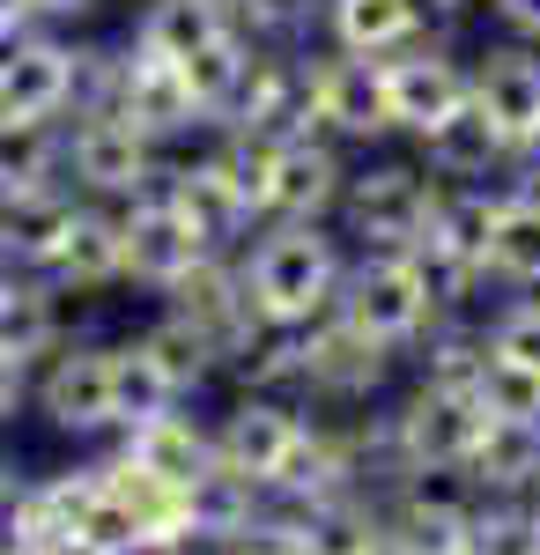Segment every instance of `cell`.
I'll use <instances>...</instances> for the list:
<instances>
[{"label":"cell","mask_w":540,"mask_h":555,"mask_svg":"<svg viewBox=\"0 0 540 555\" xmlns=\"http://www.w3.org/2000/svg\"><path fill=\"white\" fill-rule=\"evenodd\" d=\"M237 274H245V297L267 326H311L340 297L348 245L333 222H259L237 245Z\"/></svg>","instance_id":"obj_1"},{"label":"cell","mask_w":540,"mask_h":555,"mask_svg":"<svg viewBox=\"0 0 540 555\" xmlns=\"http://www.w3.org/2000/svg\"><path fill=\"white\" fill-rule=\"evenodd\" d=\"M429 208H437V178L393 141V149L356 156V171L340 185V208H333V230L348 253H415L422 230H429Z\"/></svg>","instance_id":"obj_2"},{"label":"cell","mask_w":540,"mask_h":555,"mask_svg":"<svg viewBox=\"0 0 540 555\" xmlns=\"http://www.w3.org/2000/svg\"><path fill=\"white\" fill-rule=\"evenodd\" d=\"M371 423H377V444H385V467L400 481V474H452V467L466 474L489 415L474 408V392L400 378L385 392V408H371Z\"/></svg>","instance_id":"obj_3"},{"label":"cell","mask_w":540,"mask_h":555,"mask_svg":"<svg viewBox=\"0 0 540 555\" xmlns=\"http://www.w3.org/2000/svg\"><path fill=\"white\" fill-rule=\"evenodd\" d=\"M311 408L290 392H222L208 408V437H215V467L252 481L259 496H282L290 489L296 460L311 444Z\"/></svg>","instance_id":"obj_4"},{"label":"cell","mask_w":540,"mask_h":555,"mask_svg":"<svg viewBox=\"0 0 540 555\" xmlns=\"http://www.w3.org/2000/svg\"><path fill=\"white\" fill-rule=\"evenodd\" d=\"M30 423L60 444H112L119 437V385H112V334H67L44 363H30Z\"/></svg>","instance_id":"obj_5"},{"label":"cell","mask_w":540,"mask_h":555,"mask_svg":"<svg viewBox=\"0 0 540 555\" xmlns=\"http://www.w3.org/2000/svg\"><path fill=\"white\" fill-rule=\"evenodd\" d=\"M164 149L141 127H126L119 112L104 104H82L60 119V178L75 185V201H97V208H133L141 193H156L164 178Z\"/></svg>","instance_id":"obj_6"},{"label":"cell","mask_w":540,"mask_h":555,"mask_svg":"<svg viewBox=\"0 0 540 555\" xmlns=\"http://www.w3.org/2000/svg\"><path fill=\"white\" fill-rule=\"evenodd\" d=\"M333 311L408 363V348L445 319V297H437V282H429V267L415 253H348Z\"/></svg>","instance_id":"obj_7"},{"label":"cell","mask_w":540,"mask_h":555,"mask_svg":"<svg viewBox=\"0 0 540 555\" xmlns=\"http://www.w3.org/2000/svg\"><path fill=\"white\" fill-rule=\"evenodd\" d=\"M408 378V363L393 348H377L371 334H356L340 311L304 326V363H296V400L311 415H371L385 408V392Z\"/></svg>","instance_id":"obj_8"},{"label":"cell","mask_w":540,"mask_h":555,"mask_svg":"<svg viewBox=\"0 0 540 555\" xmlns=\"http://www.w3.org/2000/svg\"><path fill=\"white\" fill-rule=\"evenodd\" d=\"M119 237H126V289H133V297H149V304L170 297L201 259L222 253L208 230H201V222L164 193V178H156V193H141L133 208H119Z\"/></svg>","instance_id":"obj_9"},{"label":"cell","mask_w":540,"mask_h":555,"mask_svg":"<svg viewBox=\"0 0 540 555\" xmlns=\"http://www.w3.org/2000/svg\"><path fill=\"white\" fill-rule=\"evenodd\" d=\"M89 82V38L30 23L0 60V112L8 119H67Z\"/></svg>","instance_id":"obj_10"},{"label":"cell","mask_w":540,"mask_h":555,"mask_svg":"<svg viewBox=\"0 0 540 555\" xmlns=\"http://www.w3.org/2000/svg\"><path fill=\"white\" fill-rule=\"evenodd\" d=\"M311 133L340 141L348 156L393 149V112H385L377 60H363V52H333V44H311Z\"/></svg>","instance_id":"obj_11"},{"label":"cell","mask_w":540,"mask_h":555,"mask_svg":"<svg viewBox=\"0 0 540 555\" xmlns=\"http://www.w3.org/2000/svg\"><path fill=\"white\" fill-rule=\"evenodd\" d=\"M385 82V112H393V141H415L437 119H452L466 104V44H437V38H408L400 52L377 60Z\"/></svg>","instance_id":"obj_12"},{"label":"cell","mask_w":540,"mask_h":555,"mask_svg":"<svg viewBox=\"0 0 540 555\" xmlns=\"http://www.w3.org/2000/svg\"><path fill=\"white\" fill-rule=\"evenodd\" d=\"M222 127L252 133V141L311 133V44H252L245 82L230 96Z\"/></svg>","instance_id":"obj_13"},{"label":"cell","mask_w":540,"mask_h":555,"mask_svg":"<svg viewBox=\"0 0 540 555\" xmlns=\"http://www.w3.org/2000/svg\"><path fill=\"white\" fill-rule=\"evenodd\" d=\"M356 156L326 133L267 141V222H333Z\"/></svg>","instance_id":"obj_14"},{"label":"cell","mask_w":540,"mask_h":555,"mask_svg":"<svg viewBox=\"0 0 540 555\" xmlns=\"http://www.w3.org/2000/svg\"><path fill=\"white\" fill-rule=\"evenodd\" d=\"M466 104H474L511 149H526L540 133V44H518V38L474 44V52H466Z\"/></svg>","instance_id":"obj_15"},{"label":"cell","mask_w":540,"mask_h":555,"mask_svg":"<svg viewBox=\"0 0 540 555\" xmlns=\"http://www.w3.org/2000/svg\"><path fill=\"white\" fill-rule=\"evenodd\" d=\"M156 304H164V311H178V319H185V326H193V334L215 348V363H222V371H230V363L245 356V341L259 334V326H267V319L252 311V297H245L237 253L201 259V267H193V274H185L170 297H156Z\"/></svg>","instance_id":"obj_16"},{"label":"cell","mask_w":540,"mask_h":555,"mask_svg":"<svg viewBox=\"0 0 540 555\" xmlns=\"http://www.w3.org/2000/svg\"><path fill=\"white\" fill-rule=\"evenodd\" d=\"M44 282L67 304H97L126 289V237H119V208H97V201H75L60 245L44 259Z\"/></svg>","instance_id":"obj_17"},{"label":"cell","mask_w":540,"mask_h":555,"mask_svg":"<svg viewBox=\"0 0 540 555\" xmlns=\"http://www.w3.org/2000/svg\"><path fill=\"white\" fill-rule=\"evenodd\" d=\"M400 149H408L437 185H511V164H518V149H511L474 104H459L452 119H437L429 133L400 141Z\"/></svg>","instance_id":"obj_18"},{"label":"cell","mask_w":540,"mask_h":555,"mask_svg":"<svg viewBox=\"0 0 540 555\" xmlns=\"http://www.w3.org/2000/svg\"><path fill=\"white\" fill-rule=\"evenodd\" d=\"M112 452H119L126 467L170 481V489H193L201 474H215V437H208V415H201V408H164V415H149V423L119 429Z\"/></svg>","instance_id":"obj_19"},{"label":"cell","mask_w":540,"mask_h":555,"mask_svg":"<svg viewBox=\"0 0 540 555\" xmlns=\"http://www.w3.org/2000/svg\"><path fill=\"white\" fill-rule=\"evenodd\" d=\"M119 38L133 44V52H149V60L185 67L193 52L237 38V8H230V0H133Z\"/></svg>","instance_id":"obj_20"},{"label":"cell","mask_w":540,"mask_h":555,"mask_svg":"<svg viewBox=\"0 0 540 555\" xmlns=\"http://www.w3.org/2000/svg\"><path fill=\"white\" fill-rule=\"evenodd\" d=\"M67 215H75V185H67V178L0 193V259L23 267V274H44V259H52V245H60Z\"/></svg>","instance_id":"obj_21"},{"label":"cell","mask_w":540,"mask_h":555,"mask_svg":"<svg viewBox=\"0 0 540 555\" xmlns=\"http://www.w3.org/2000/svg\"><path fill=\"white\" fill-rule=\"evenodd\" d=\"M67 334H75V304L60 297L44 274H15V282L0 289V356L44 363Z\"/></svg>","instance_id":"obj_22"},{"label":"cell","mask_w":540,"mask_h":555,"mask_svg":"<svg viewBox=\"0 0 540 555\" xmlns=\"http://www.w3.org/2000/svg\"><path fill=\"white\" fill-rule=\"evenodd\" d=\"M133 341H141V356L156 363V378L178 392V400H208V392H222V363H215V348L178 319V311H164V304H149V319L141 326H126Z\"/></svg>","instance_id":"obj_23"},{"label":"cell","mask_w":540,"mask_h":555,"mask_svg":"<svg viewBox=\"0 0 540 555\" xmlns=\"http://www.w3.org/2000/svg\"><path fill=\"white\" fill-rule=\"evenodd\" d=\"M415 30V0H326V15H319V44L333 52H363V60H385V52H400Z\"/></svg>","instance_id":"obj_24"},{"label":"cell","mask_w":540,"mask_h":555,"mask_svg":"<svg viewBox=\"0 0 540 555\" xmlns=\"http://www.w3.org/2000/svg\"><path fill=\"white\" fill-rule=\"evenodd\" d=\"M474 489L481 496H533L540 489V423H481V444H474Z\"/></svg>","instance_id":"obj_25"},{"label":"cell","mask_w":540,"mask_h":555,"mask_svg":"<svg viewBox=\"0 0 540 555\" xmlns=\"http://www.w3.org/2000/svg\"><path fill=\"white\" fill-rule=\"evenodd\" d=\"M489 282L511 297L540 289V193H526V185H503L497 237H489Z\"/></svg>","instance_id":"obj_26"},{"label":"cell","mask_w":540,"mask_h":555,"mask_svg":"<svg viewBox=\"0 0 540 555\" xmlns=\"http://www.w3.org/2000/svg\"><path fill=\"white\" fill-rule=\"evenodd\" d=\"M60 178V119H8L0 112V193Z\"/></svg>","instance_id":"obj_27"},{"label":"cell","mask_w":540,"mask_h":555,"mask_svg":"<svg viewBox=\"0 0 540 555\" xmlns=\"http://www.w3.org/2000/svg\"><path fill=\"white\" fill-rule=\"evenodd\" d=\"M481 341H489L497 363H518V371H533V378H540V289L481 304Z\"/></svg>","instance_id":"obj_28"},{"label":"cell","mask_w":540,"mask_h":555,"mask_svg":"<svg viewBox=\"0 0 540 555\" xmlns=\"http://www.w3.org/2000/svg\"><path fill=\"white\" fill-rule=\"evenodd\" d=\"M466 555H540V512L533 496H489L466 526Z\"/></svg>","instance_id":"obj_29"},{"label":"cell","mask_w":540,"mask_h":555,"mask_svg":"<svg viewBox=\"0 0 540 555\" xmlns=\"http://www.w3.org/2000/svg\"><path fill=\"white\" fill-rule=\"evenodd\" d=\"M237 30L259 44H319V15L326 0H230Z\"/></svg>","instance_id":"obj_30"},{"label":"cell","mask_w":540,"mask_h":555,"mask_svg":"<svg viewBox=\"0 0 540 555\" xmlns=\"http://www.w3.org/2000/svg\"><path fill=\"white\" fill-rule=\"evenodd\" d=\"M474 408L489 415V423H540V378L533 371H518V363H481V378H474Z\"/></svg>","instance_id":"obj_31"},{"label":"cell","mask_w":540,"mask_h":555,"mask_svg":"<svg viewBox=\"0 0 540 555\" xmlns=\"http://www.w3.org/2000/svg\"><path fill=\"white\" fill-rule=\"evenodd\" d=\"M474 23H481V0H415V30L437 44H459Z\"/></svg>","instance_id":"obj_32"},{"label":"cell","mask_w":540,"mask_h":555,"mask_svg":"<svg viewBox=\"0 0 540 555\" xmlns=\"http://www.w3.org/2000/svg\"><path fill=\"white\" fill-rule=\"evenodd\" d=\"M23 423H30V363L0 356V444H8Z\"/></svg>","instance_id":"obj_33"},{"label":"cell","mask_w":540,"mask_h":555,"mask_svg":"<svg viewBox=\"0 0 540 555\" xmlns=\"http://www.w3.org/2000/svg\"><path fill=\"white\" fill-rule=\"evenodd\" d=\"M481 15L497 23L503 38H518V44H540V0H481Z\"/></svg>","instance_id":"obj_34"},{"label":"cell","mask_w":540,"mask_h":555,"mask_svg":"<svg viewBox=\"0 0 540 555\" xmlns=\"http://www.w3.org/2000/svg\"><path fill=\"white\" fill-rule=\"evenodd\" d=\"M97 8H104V0H38V23H52V30H82Z\"/></svg>","instance_id":"obj_35"},{"label":"cell","mask_w":540,"mask_h":555,"mask_svg":"<svg viewBox=\"0 0 540 555\" xmlns=\"http://www.w3.org/2000/svg\"><path fill=\"white\" fill-rule=\"evenodd\" d=\"M511 185H526V193H540V133L518 149V164H511Z\"/></svg>","instance_id":"obj_36"},{"label":"cell","mask_w":540,"mask_h":555,"mask_svg":"<svg viewBox=\"0 0 540 555\" xmlns=\"http://www.w3.org/2000/svg\"><path fill=\"white\" fill-rule=\"evenodd\" d=\"M0 23H38V0H0Z\"/></svg>","instance_id":"obj_37"},{"label":"cell","mask_w":540,"mask_h":555,"mask_svg":"<svg viewBox=\"0 0 540 555\" xmlns=\"http://www.w3.org/2000/svg\"><path fill=\"white\" fill-rule=\"evenodd\" d=\"M0 555H60V548H44V541H15V548H0Z\"/></svg>","instance_id":"obj_38"},{"label":"cell","mask_w":540,"mask_h":555,"mask_svg":"<svg viewBox=\"0 0 540 555\" xmlns=\"http://www.w3.org/2000/svg\"><path fill=\"white\" fill-rule=\"evenodd\" d=\"M156 555H215V548H201V541H178V548H156Z\"/></svg>","instance_id":"obj_39"},{"label":"cell","mask_w":540,"mask_h":555,"mask_svg":"<svg viewBox=\"0 0 540 555\" xmlns=\"http://www.w3.org/2000/svg\"><path fill=\"white\" fill-rule=\"evenodd\" d=\"M533 504H540V489H533Z\"/></svg>","instance_id":"obj_40"}]
</instances>
